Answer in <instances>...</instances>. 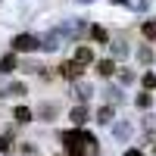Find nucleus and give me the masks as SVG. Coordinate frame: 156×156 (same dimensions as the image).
<instances>
[{
  "label": "nucleus",
  "instance_id": "1",
  "mask_svg": "<svg viewBox=\"0 0 156 156\" xmlns=\"http://www.w3.org/2000/svg\"><path fill=\"white\" fill-rule=\"evenodd\" d=\"M12 50L16 53H31V50H41V41L34 34H16L12 37Z\"/></svg>",
  "mask_w": 156,
  "mask_h": 156
},
{
  "label": "nucleus",
  "instance_id": "2",
  "mask_svg": "<svg viewBox=\"0 0 156 156\" xmlns=\"http://www.w3.org/2000/svg\"><path fill=\"white\" fill-rule=\"evenodd\" d=\"M59 75H62V78H69V81H75V78H81V75H84V66H81L78 59H66V62L59 66Z\"/></svg>",
  "mask_w": 156,
  "mask_h": 156
},
{
  "label": "nucleus",
  "instance_id": "3",
  "mask_svg": "<svg viewBox=\"0 0 156 156\" xmlns=\"http://www.w3.org/2000/svg\"><path fill=\"white\" fill-rule=\"evenodd\" d=\"M75 59L81 62V66H90V62H94V47H87V44H81L75 50Z\"/></svg>",
  "mask_w": 156,
  "mask_h": 156
},
{
  "label": "nucleus",
  "instance_id": "4",
  "mask_svg": "<svg viewBox=\"0 0 156 156\" xmlns=\"http://www.w3.org/2000/svg\"><path fill=\"white\" fill-rule=\"evenodd\" d=\"M112 72H115V62H112V59H100V62H97V75H103V78H109Z\"/></svg>",
  "mask_w": 156,
  "mask_h": 156
},
{
  "label": "nucleus",
  "instance_id": "5",
  "mask_svg": "<svg viewBox=\"0 0 156 156\" xmlns=\"http://www.w3.org/2000/svg\"><path fill=\"white\" fill-rule=\"evenodd\" d=\"M90 41H97V44H106V41H109L106 28H100V25H90Z\"/></svg>",
  "mask_w": 156,
  "mask_h": 156
},
{
  "label": "nucleus",
  "instance_id": "6",
  "mask_svg": "<svg viewBox=\"0 0 156 156\" xmlns=\"http://www.w3.org/2000/svg\"><path fill=\"white\" fill-rule=\"evenodd\" d=\"M12 69H16V53H6L3 59H0V72H3V75H9Z\"/></svg>",
  "mask_w": 156,
  "mask_h": 156
},
{
  "label": "nucleus",
  "instance_id": "7",
  "mask_svg": "<svg viewBox=\"0 0 156 156\" xmlns=\"http://www.w3.org/2000/svg\"><path fill=\"white\" fill-rule=\"evenodd\" d=\"M12 119H16L19 125H25V122H31V109H25V106H16V109H12Z\"/></svg>",
  "mask_w": 156,
  "mask_h": 156
},
{
  "label": "nucleus",
  "instance_id": "8",
  "mask_svg": "<svg viewBox=\"0 0 156 156\" xmlns=\"http://www.w3.org/2000/svg\"><path fill=\"white\" fill-rule=\"evenodd\" d=\"M140 31H144L147 41H156V19H147L144 25H140Z\"/></svg>",
  "mask_w": 156,
  "mask_h": 156
},
{
  "label": "nucleus",
  "instance_id": "9",
  "mask_svg": "<svg viewBox=\"0 0 156 156\" xmlns=\"http://www.w3.org/2000/svg\"><path fill=\"white\" fill-rule=\"evenodd\" d=\"M84 119H87V109H84V106H75V109H72V122H75V125H84Z\"/></svg>",
  "mask_w": 156,
  "mask_h": 156
},
{
  "label": "nucleus",
  "instance_id": "10",
  "mask_svg": "<svg viewBox=\"0 0 156 156\" xmlns=\"http://www.w3.org/2000/svg\"><path fill=\"white\" fill-rule=\"evenodd\" d=\"M97 115H100V122H103V125H106V122H112V106H103Z\"/></svg>",
  "mask_w": 156,
  "mask_h": 156
},
{
  "label": "nucleus",
  "instance_id": "11",
  "mask_svg": "<svg viewBox=\"0 0 156 156\" xmlns=\"http://www.w3.org/2000/svg\"><path fill=\"white\" fill-rule=\"evenodd\" d=\"M0 150H3V153H9V150H12V137H9V134L0 137Z\"/></svg>",
  "mask_w": 156,
  "mask_h": 156
},
{
  "label": "nucleus",
  "instance_id": "12",
  "mask_svg": "<svg viewBox=\"0 0 156 156\" xmlns=\"http://www.w3.org/2000/svg\"><path fill=\"white\" fill-rule=\"evenodd\" d=\"M150 103H153V97H150V94H140V97H137V106H140V109H147Z\"/></svg>",
  "mask_w": 156,
  "mask_h": 156
},
{
  "label": "nucleus",
  "instance_id": "13",
  "mask_svg": "<svg viewBox=\"0 0 156 156\" xmlns=\"http://www.w3.org/2000/svg\"><path fill=\"white\" fill-rule=\"evenodd\" d=\"M41 115H47V119H53V115H56V106H53V103H47V106L41 109Z\"/></svg>",
  "mask_w": 156,
  "mask_h": 156
},
{
  "label": "nucleus",
  "instance_id": "14",
  "mask_svg": "<svg viewBox=\"0 0 156 156\" xmlns=\"http://www.w3.org/2000/svg\"><path fill=\"white\" fill-rule=\"evenodd\" d=\"M137 56H140V62H150V59H153V53H150V47H140V53H137Z\"/></svg>",
  "mask_w": 156,
  "mask_h": 156
},
{
  "label": "nucleus",
  "instance_id": "15",
  "mask_svg": "<svg viewBox=\"0 0 156 156\" xmlns=\"http://www.w3.org/2000/svg\"><path fill=\"white\" fill-rule=\"evenodd\" d=\"M144 87H156V75H153V72L144 75Z\"/></svg>",
  "mask_w": 156,
  "mask_h": 156
},
{
  "label": "nucleus",
  "instance_id": "16",
  "mask_svg": "<svg viewBox=\"0 0 156 156\" xmlns=\"http://www.w3.org/2000/svg\"><path fill=\"white\" fill-rule=\"evenodd\" d=\"M78 97H81V100H87V97H90V87H84V84H81V87H78Z\"/></svg>",
  "mask_w": 156,
  "mask_h": 156
},
{
  "label": "nucleus",
  "instance_id": "17",
  "mask_svg": "<svg viewBox=\"0 0 156 156\" xmlns=\"http://www.w3.org/2000/svg\"><path fill=\"white\" fill-rule=\"evenodd\" d=\"M125 156H144V153H140V150H128Z\"/></svg>",
  "mask_w": 156,
  "mask_h": 156
}]
</instances>
